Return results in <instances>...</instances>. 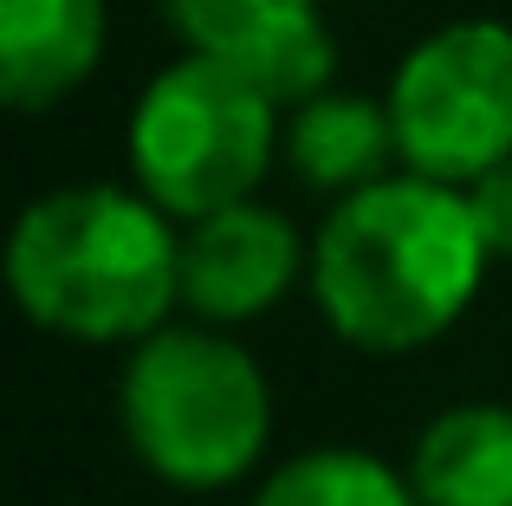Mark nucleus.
<instances>
[{"instance_id": "1", "label": "nucleus", "mask_w": 512, "mask_h": 506, "mask_svg": "<svg viewBox=\"0 0 512 506\" xmlns=\"http://www.w3.org/2000/svg\"><path fill=\"white\" fill-rule=\"evenodd\" d=\"M474 202L428 176H383L344 195L312 241V292L331 331L396 357L441 338L474 305L487 273Z\"/></svg>"}, {"instance_id": "2", "label": "nucleus", "mask_w": 512, "mask_h": 506, "mask_svg": "<svg viewBox=\"0 0 512 506\" xmlns=\"http://www.w3.org/2000/svg\"><path fill=\"white\" fill-rule=\"evenodd\" d=\"M13 299L33 325L78 344H143L182 299V241L150 195L78 182L13 221Z\"/></svg>"}, {"instance_id": "3", "label": "nucleus", "mask_w": 512, "mask_h": 506, "mask_svg": "<svg viewBox=\"0 0 512 506\" xmlns=\"http://www.w3.org/2000/svg\"><path fill=\"white\" fill-rule=\"evenodd\" d=\"M124 435L156 481L227 487L273 435V390L221 331H150L124 364Z\"/></svg>"}, {"instance_id": "4", "label": "nucleus", "mask_w": 512, "mask_h": 506, "mask_svg": "<svg viewBox=\"0 0 512 506\" xmlns=\"http://www.w3.org/2000/svg\"><path fill=\"white\" fill-rule=\"evenodd\" d=\"M279 150V104L214 52H188L130 111V169L163 215L201 221L253 202Z\"/></svg>"}, {"instance_id": "5", "label": "nucleus", "mask_w": 512, "mask_h": 506, "mask_svg": "<svg viewBox=\"0 0 512 506\" xmlns=\"http://www.w3.org/2000/svg\"><path fill=\"white\" fill-rule=\"evenodd\" d=\"M383 104L409 176L474 189L512 156V33L500 20H454L428 33L396 65Z\"/></svg>"}, {"instance_id": "6", "label": "nucleus", "mask_w": 512, "mask_h": 506, "mask_svg": "<svg viewBox=\"0 0 512 506\" xmlns=\"http://www.w3.org/2000/svg\"><path fill=\"white\" fill-rule=\"evenodd\" d=\"M299 234L279 208L234 202L221 215L188 221L182 234V305L208 325H240V318L273 312L299 279Z\"/></svg>"}, {"instance_id": "7", "label": "nucleus", "mask_w": 512, "mask_h": 506, "mask_svg": "<svg viewBox=\"0 0 512 506\" xmlns=\"http://www.w3.org/2000/svg\"><path fill=\"white\" fill-rule=\"evenodd\" d=\"M104 59V0H0V98L52 111Z\"/></svg>"}, {"instance_id": "8", "label": "nucleus", "mask_w": 512, "mask_h": 506, "mask_svg": "<svg viewBox=\"0 0 512 506\" xmlns=\"http://www.w3.org/2000/svg\"><path fill=\"white\" fill-rule=\"evenodd\" d=\"M409 487L422 506H512V409H441L415 442Z\"/></svg>"}, {"instance_id": "9", "label": "nucleus", "mask_w": 512, "mask_h": 506, "mask_svg": "<svg viewBox=\"0 0 512 506\" xmlns=\"http://www.w3.org/2000/svg\"><path fill=\"white\" fill-rule=\"evenodd\" d=\"M279 150H286L292 176L312 182V189H370V182H383V163L396 150V124H389V104L376 98H357V91H318V98H305L299 111H286V137H279Z\"/></svg>"}, {"instance_id": "10", "label": "nucleus", "mask_w": 512, "mask_h": 506, "mask_svg": "<svg viewBox=\"0 0 512 506\" xmlns=\"http://www.w3.org/2000/svg\"><path fill=\"white\" fill-rule=\"evenodd\" d=\"M214 59H227L247 85H260L279 111H299L305 98L331 91V72H338V46H331V26L318 20V7L279 13L260 33L240 39L234 52H214Z\"/></svg>"}, {"instance_id": "11", "label": "nucleus", "mask_w": 512, "mask_h": 506, "mask_svg": "<svg viewBox=\"0 0 512 506\" xmlns=\"http://www.w3.org/2000/svg\"><path fill=\"white\" fill-rule=\"evenodd\" d=\"M253 506H415V487L363 448H312L266 474Z\"/></svg>"}, {"instance_id": "12", "label": "nucleus", "mask_w": 512, "mask_h": 506, "mask_svg": "<svg viewBox=\"0 0 512 506\" xmlns=\"http://www.w3.org/2000/svg\"><path fill=\"white\" fill-rule=\"evenodd\" d=\"M163 7L195 52H234L266 20H279L292 7H312V0H163Z\"/></svg>"}, {"instance_id": "13", "label": "nucleus", "mask_w": 512, "mask_h": 506, "mask_svg": "<svg viewBox=\"0 0 512 506\" xmlns=\"http://www.w3.org/2000/svg\"><path fill=\"white\" fill-rule=\"evenodd\" d=\"M467 202H474V221H480L487 253H493V260H512V156L467 189Z\"/></svg>"}]
</instances>
